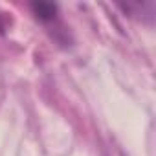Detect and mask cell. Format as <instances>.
Listing matches in <instances>:
<instances>
[{
  "label": "cell",
  "instance_id": "1",
  "mask_svg": "<svg viewBox=\"0 0 156 156\" xmlns=\"http://www.w3.org/2000/svg\"><path fill=\"white\" fill-rule=\"evenodd\" d=\"M31 11L39 20H53L57 13V6L48 4V2H35L31 4Z\"/></svg>",
  "mask_w": 156,
  "mask_h": 156
}]
</instances>
